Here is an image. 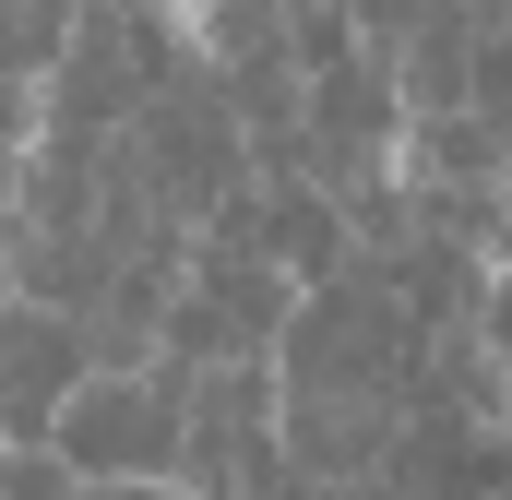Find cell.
<instances>
[{
  "label": "cell",
  "instance_id": "obj_3",
  "mask_svg": "<svg viewBox=\"0 0 512 500\" xmlns=\"http://www.w3.org/2000/svg\"><path fill=\"white\" fill-rule=\"evenodd\" d=\"M167 48H179L167 0H84L72 36H60V60H48V84H36V108L72 120V131H120L143 108V84L167 72Z\"/></svg>",
  "mask_w": 512,
  "mask_h": 500
},
{
  "label": "cell",
  "instance_id": "obj_4",
  "mask_svg": "<svg viewBox=\"0 0 512 500\" xmlns=\"http://www.w3.org/2000/svg\"><path fill=\"white\" fill-rule=\"evenodd\" d=\"M298 143H310V179L322 191H346V179H370L393 167V143H405V84H393V48H346V60H322L310 72V96H298Z\"/></svg>",
  "mask_w": 512,
  "mask_h": 500
},
{
  "label": "cell",
  "instance_id": "obj_11",
  "mask_svg": "<svg viewBox=\"0 0 512 500\" xmlns=\"http://www.w3.org/2000/svg\"><path fill=\"white\" fill-rule=\"evenodd\" d=\"M12 227H24V155L0 167V239H12Z\"/></svg>",
  "mask_w": 512,
  "mask_h": 500
},
{
  "label": "cell",
  "instance_id": "obj_8",
  "mask_svg": "<svg viewBox=\"0 0 512 500\" xmlns=\"http://www.w3.org/2000/svg\"><path fill=\"white\" fill-rule=\"evenodd\" d=\"M370 262L393 274V298H405L429 334L489 310V250H477V239H405V250H370Z\"/></svg>",
  "mask_w": 512,
  "mask_h": 500
},
{
  "label": "cell",
  "instance_id": "obj_1",
  "mask_svg": "<svg viewBox=\"0 0 512 500\" xmlns=\"http://www.w3.org/2000/svg\"><path fill=\"white\" fill-rule=\"evenodd\" d=\"M417 346H429V322L393 298V274L358 250L346 274L298 286V310H286V334H274V393H393V405H405Z\"/></svg>",
  "mask_w": 512,
  "mask_h": 500
},
{
  "label": "cell",
  "instance_id": "obj_10",
  "mask_svg": "<svg viewBox=\"0 0 512 500\" xmlns=\"http://www.w3.org/2000/svg\"><path fill=\"white\" fill-rule=\"evenodd\" d=\"M36 120H48V108H36V84H0V167L36 143Z\"/></svg>",
  "mask_w": 512,
  "mask_h": 500
},
{
  "label": "cell",
  "instance_id": "obj_9",
  "mask_svg": "<svg viewBox=\"0 0 512 500\" xmlns=\"http://www.w3.org/2000/svg\"><path fill=\"white\" fill-rule=\"evenodd\" d=\"M72 453L60 441H0V500H72Z\"/></svg>",
  "mask_w": 512,
  "mask_h": 500
},
{
  "label": "cell",
  "instance_id": "obj_2",
  "mask_svg": "<svg viewBox=\"0 0 512 500\" xmlns=\"http://www.w3.org/2000/svg\"><path fill=\"white\" fill-rule=\"evenodd\" d=\"M131 143H143V167H155V191L203 227V215H227L239 191H251V120H239V96H227V60L203 48V36H179L167 48V72L143 84V108H131Z\"/></svg>",
  "mask_w": 512,
  "mask_h": 500
},
{
  "label": "cell",
  "instance_id": "obj_7",
  "mask_svg": "<svg viewBox=\"0 0 512 500\" xmlns=\"http://www.w3.org/2000/svg\"><path fill=\"white\" fill-rule=\"evenodd\" d=\"M203 227H239L262 262H286V286H322V274H346L358 239H346V203L322 191V179H251L227 215H203Z\"/></svg>",
  "mask_w": 512,
  "mask_h": 500
},
{
  "label": "cell",
  "instance_id": "obj_5",
  "mask_svg": "<svg viewBox=\"0 0 512 500\" xmlns=\"http://www.w3.org/2000/svg\"><path fill=\"white\" fill-rule=\"evenodd\" d=\"M48 441L72 453V477H179V381L167 370H96L60 405Z\"/></svg>",
  "mask_w": 512,
  "mask_h": 500
},
{
  "label": "cell",
  "instance_id": "obj_6",
  "mask_svg": "<svg viewBox=\"0 0 512 500\" xmlns=\"http://www.w3.org/2000/svg\"><path fill=\"white\" fill-rule=\"evenodd\" d=\"M96 381V334L84 310H48V298H0V441H48L60 405Z\"/></svg>",
  "mask_w": 512,
  "mask_h": 500
},
{
  "label": "cell",
  "instance_id": "obj_12",
  "mask_svg": "<svg viewBox=\"0 0 512 500\" xmlns=\"http://www.w3.org/2000/svg\"><path fill=\"white\" fill-rule=\"evenodd\" d=\"M489 250H501V274H512V179H501V227H489Z\"/></svg>",
  "mask_w": 512,
  "mask_h": 500
}]
</instances>
